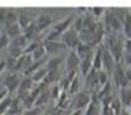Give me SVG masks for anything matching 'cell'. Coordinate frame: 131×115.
I'll return each mask as SVG.
<instances>
[{
	"mask_svg": "<svg viewBox=\"0 0 131 115\" xmlns=\"http://www.w3.org/2000/svg\"><path fill=\"white\" fill-rule=\"evenodd\" d=\"M106 45H107L108 50L111 51L112 56L114 57L115 62L120 63V61L123 60V56H124V46H125V42L123 41L122 38L117 35V33H111V34H108Z\"/></svg>",
	"mask_w": 131,
	"mask_h": 115,
	"instance_id": "1",
	"label": "cell"
},
{
	"mask_svg": "<svg viewBox=\"0 0 131 115\" xmlns=\"http://www.w3.org/2000/svg\"><path fill=\"white\" fill-rule=\"evenodd\" d=\"M73 15H70L68 16L66 19L61 21L60 23H57L55 28H53V30H52L50 34H49V37L46 38V40H50V41H57V39L60 37H62V34L64 32H67L68 29L70 28V24L73 22Z\"/></svg>",
	"mask_w": 131,
	"mask_h": 115,
	"instance_id": "2",
	"label": "cell"
},
{
	"mask_svg": "<svg viewBox=\"0 0 131 115\" xmlns=\"http://www.w3.org/2000/svg\"><path fill=\"white\" fill-rule=\"evenodd\" d=\"M62 42L64 44L66 47L70 49V51H75L77 47L79 45L80 39H79V33L77 32L73 28H69L67 32H64L62 34Z\"/></svg>",
	"mask_w": 131,
	"mask_h": 115,
	"instance_id": "3",
	"label": "cell"
},
{
	"mask_svg": "<svg viewBox=\"0 0 131 115\" xmlns=\"http://www.w3.org/2000/svg\"><path fill=\"white\" fill-rule=\"evenodd\" d=\"M102 49V62H103V70H106L107 74H112L114 72V68L117 65V62L112 56L111 51L108 50L107 45H101Z\"/></svg>",
	"mask_w": 131,
	"mask_h": 115,
	"instance_id": "4",
	"label": "cell"
},
{
	"mask_svg": "<svg viewBox=\"0 0 131 115\" xmlns=\"http://www.w3.org/2000/svg\"><path fill=\"white\" fill-rule=\"evenodd\" d=\"M113 78H114V83L118 87L124 88L129 86V80H127L126 75H125V70L123 69L120 63H117L114 72H113Z\"/></svg>",
	"mask_w": 131,
	"mask_h": 115,
	"instance_id": "5",
	"label": "cell"
},
{
	"mask_svg": "<svg viewBox=\"0 0 131 115\" xmlns=\"http://www.w3.org/2000/svg\"><path fill=\"white\" fill-rule=\"evenodd\" d=\"M91 99H92V97L88 92H78L74 98V110H83L84 108H88L91 103Z\"/></svg>",
	"mask_w": 131,
	"mask_h": 115,
	"instance_id": "6",
	"label": "cell"
},
{
	"mask_svg": "<svg viewBox=\"0 0 131 115\" xmlns=\"http://www.w3.org/2000/svg\"><path fill=\"white\" fill-rule=\"evenodd\" d=\"M3 84H4L6 91L9 92V95H12L16 90H18L21 81H19V78L17 74H10L4 79Z\"/></svg>",
	"mask_w": 131,
	"mask_h": 115,
	"instance_id": "7",
	"label": "cell"
},
{
	"mask_svg": "<svg viewBox=\"0 0 131 115\" xmlns=\"http://www.w3.org/2000/svg\"><path fill=\"white\" fill-rule=\"evenodd\" d=\"M80 57L77 55L75 51H70L67 61H66V73H70V72H77V69L80 65Z\"/></svg>",
	"mask_w": 131,
	"mask_h": 115,
	"instance_id": "8",
	"label": "cell"
},
{
	"mask_svg": "<svg viewBox=\"0 0 131 115\" xmlns=\"http://www.w3.org/2000/svg\"><path fill=\"white\" fill-rule=\"evenodd\" d=\"M92 69H94V55L88 56L86 58L81 60L80 65H79V70L84 78H86L89 75V73Z\"/></svg>",
	"mask_w": 131,
	"mask_h": 115,
	"instance_id": "9",
	"label": "cell"
},
{
	"mask_svg": "<svg viewBox=\"0 0 131 115\" xmlns=\"http://www.w3.org/2000/svg\"><path fill=\"white\" fill-rule=\"evenodd\" d=\"M40 33V30L38 29V26H37V22H32L29 24L27 28H24L23 29V35L27 39H28L29 42L34 41V40H37L35 38L38 37V34Z\"/></svg>",
	"mask_w": 131,
	"mask_h": 115,
	"instance_id": "10",
	"label": "cell"
},
{
	"mask_svg": "<svg viewBox=\"0 0 131 115\" xmlns=\"http://www.w3.org/2000/svg\"><path fill=\"white\" fill-rule=\"evenodd\" d=\"M119 99L122 102L123 108H130L131 107V86H127V87L120 88V96H119Z\"/></svg>",
	"mask_w": 131,
	"mask_h": 115,
	"instance_id": "11",
	"label": "cell"
},
{
	"mask_svg": "<svg viewBox=\"0 0 131 115\" xmlns=\"http://www.w3.org/2000/svg\"><path fill=\"white\" fill-rule=\"evenodd\" d=\"M75 52H77V55L80 57V60H84L88 56H91L95 53L94 50H92V46L88 45V44H83V42H79V45L77 47Z\"/></svg>",
	"mask_w": 131,
	"mask_h": 115,
	"instance_id": "12",
	"label": "cell"
},
{
	"mask_svg": "<svg viewBox=\"0 0 131 115\" xmlns=\"http://www.w3.org/2000/svg\"><path fill=\"white\" fill-rule=\"evenodd\" d=\"M51 24H52V17L50 15H47V14L39 15V17H38V19H37V26H38V29H39L40 32L45 30V29L49 28Z\"/></svg>",
	"mask_w": 131,
	"mask_h": 115,
	"instance_id": "13",
	"label": "cell"
},
{
	"mask_svg": "<svg viewBox=\"0 0 131 115\" xmlns=\"http://www.w3.org/2000/svg\"><path fill=\"white\" fill-rule=\"evenodd\" d=\"M5 34L14 40V39L21 37V35L23 34V29L19 27L18 23H15V24H12V26L5 28Z\"/></svg>",
	"mask_w": 131,
	"mask_h": 115,
	"instance_id": "14",
	"label": "cell"
},
{
	"mask_svg": "<svg viewBox=\"0 0 131 115\" xmlns=\"http://www.w3.org/2000/svg\"><path fill=\"white\" fill-rule=\"evenodd\" d=\"M85 83H86L88 87H89L91 91H94V90L97 87V86H100V84H98L97 70L92 69V70H91V72L89 73V75L85 78Z\"/></svg>",
	"mask_w": 131,
	"mask_h": 115,
	"instance_id": "15",
	"label": "cell"
},
{
	"mask_svg": "<svg viewBox=\"0 0 131 115\" xmlns=\"http://www.w3.org/2000/svg\"><path fill=\"white\" fill-rule=\"evenodd\" d=\"M44 46H45V50H46L47 53H53L56 51L61 50L62 47H66L63 42H60V41H50V40H45L42 42Z\"/></svg>",
	"mask_w": 131,
	"mask_h": 115,
	"instance_id": "16",
	"label": "cell"
},
{
	"mask_svg": "<svg viewBox=\"0 0 131 115\" xmlns=\"http://www.w3.org/2000/svg\"><path fill=\"white\" fill-rule=\"evenodd\" d=\"M49 97H50V92L47 91L46 88H44V90L40 92V95L38 96L34 107H35V108H42V107L49 102Z\"/></svg>",
	"mask_w": 131,
	"mask_h": 115,
	"instance_id": "17",
	"label": "cell"
},
{
	"mask_svg": "<svg viewBox=\"0 0 131 115\" xmlns=\"http://www.w3.org/2000/svg\"><path fill=\"white\" fill-rule=\"evenodd\" d=\"M94 69L95 70H102L103 69V62H102V49L101 46L96 49V52L94 53Z\"/></svg>",
	"mask_w": 131,
	"mask_h": 115,
	"instance_id": "18",
	"label": "cell"
},
{
	"mask_svg": "<svg viewBox=\"0 0 131 115\" xmlns=\"http://www.w3.org/2000/svg\"><path fill=\"white\" fill-rule=\"evenodd\" d=\"M19 27L24 29V28H27L30 24V18H29V15L27 14V11H24V10H19L18 11V22Z\"/></svg>",
	"mask_w": 131,
	"mask_h": 115,
	"instance_id": "19",
	"label": "cell"
},
{
	"mask_svg": "<svg viewBox=\"0 0 131 115\" xmlns=\"http://www.w3.org/2000/svg\"><path fill=\"white\" fill-rule=\"evenodd\" d=\"M18 22V12H16V11H12V10H9L7 11V15H6V17L4 19V23H5V28L6 27H10V26H12L15 23Z\"/></svg>",
	"mask_w": 131,
	"mask_h": 115,
	"instance_id": "20",
	"label": "cell"
},
{
	"mask_svg": "<svg viewBox=\"0 0 131 115\" xmlns=\"http://www.w3.org/2000/svg\"><path fill=\"white\" fill-rule=\"evenodd\" d=\"M62 63V58L61 57H52L46 62V70L47 72H53V70H57L58 67L61 65Z\"/></svg>",
	"mask_w": 131,
	"mask_h": 115,
	"instance_id": "21",
	"label": "cell"
},
{
	"mask_svg": "<svg viewBox=\"0 0 131 115\" xmlns=\"http://www.w3.org/2000/svg\"><path fill=\"white\" fill-rule=\"evenodd\" d=\"M98 114H100V110H98V97L97 98L92 97L91 103H90L89 107L86 108L85 115H98Z\"/></svg>",
	"mask_w": 131,
	"mask_h": 115,
	"instance_id": "22",
	"label": "cell"
},
{
	"mask_svg": "<svg viewBox=\"0 0 131 115\" xmlns=\"http://www.w3.org/2000/svg\"><path fill=\"white\" fill-rule=\"evenodd\" d=\"M21 99L19 98H15L12 99V103H11V106H10L9 110H7V114L9 115H18L21 114Z\"/></svg>",
	"mask_w": 131,
	"mask_h": 115,
	"instance_id": "23",
	"label": "cell"
},
{
	"mask_svg": "<svg viewBox=\"0 0 131 115\" xmlns=\"http://www.w3.org/2000/svg\"><path fill=\"white\" fill-rule=\"evenodd\" d=\"M123 30H124V34L126 35L127 39H131V11L126 12L124 24H123Z\"/></svg>",
	"mask_w": 131,
	"mask_h": 115,
	"instance_id": "24",
	"label": "cell"
},
{
	"mask_svg": "<svg viewBox=\"0 0 131 115\" xmlns=\"http://www.w3.org/2000/svg\"><path fill=\"white\" fill-rule=\"evenodd\" d=\"M12 103V98L11 96H6L4 99L0 101V115H5L9 110L10 106Z\"/></svg>",
	"mask_w": 131,
	"mask_h": 115,
	"instance_id": "25",
	"label": "cell"
},
{
	"mask_svg": "<svg viewBox=\"0 0 131 115\" xmlns=\"http://www.w3.org/2000/svg\"><path fill=\"white\" fill-rule=\"evenodd\" d=\"M46 74H47L46 68H41V69H39V70H37L34 74H32L30 79H32L34 83H42V80L45 79Z\"/></svg>",
	"mask_w": 131,
	"mask_h": 115,
	"instance_id": "26",
	"label": "cell"
},
{
	"mask_svg": "<svg viewBox=\"0 0 131 115\" xmlns=\"http://www.w3.org/2000/svg\"><path fill=\"white\" fill-rule=\"evenodd\" d=\"M44 63H45V58H42V60H40V61H34V63H33L27 70H24V74H26V75H32V74H34L37 70L41 69V64H44Z\"/></svg>",
	"mask_w": 131,
	"mask_h": 115,
	"instance_id": "27",
	"label": "cell"
},
{
	"mask_svg": "<svg viewBox=\"0 0 131 115\" xmlns=\"http://www.w3.org/2000/svg\"><path fill=\"white\" fill-rule=\"evenodd\" d=\"M112 85H111V83L108 81L104 86H102L101 87V90H100V93H98V99H103V98H106V97L111 96L112 95Z\"/></svg>",
	"mask_w": 131,
	"mask_h": 115,
	"instance_id": "28",
	"label": "cell"
},
{
	"mask_svg": "<svg viewBox=\"0 0 131 115\" xmlns=\"http://www.w3.org/2000/svg\"><path fill=\"white\" fill-rule=\"evenodd\" d=\"M57 79H58V72H57V70H53V72H47L45 79L42 80V84H44L45 86H47V85H50V84L55 83Z\"/></svg>",
	"mask_w": 131,
	"mask_h": 115,
	"instance_id": "29",
	"label": "cell"
},
{
	"mask_svg": "<svg viewBox=\"0 0 131 115\" xmlns=\"http://www.w3.org/2000/svg\"><path fill=\"white\" fill-rule=\"evenodd\" d=\"M79 85H80V79H79V75H77L73 79V81L70 83L69 88H68V93L69 95H77L79 92Z\"/></svg>",
	"mask_w": 131,
	"mask_h": 115,
	"instance_id": "30",
	"label": "cell"
},
{
	"mask_svg": "<svg viewBox=\"0 0 131 115\" xmlns=\"http://www.w3.org/2000/svg\"><path fill=\"white\" fill-rule=\"evenodd\" d=\"M45 53H46L45 46H44V44H41L37 50L33 52L32 56H33V58H34V61H40V60H42V58H45Z\"/></svg>",
	"mask_w": 131,
	"mask_h": 115,
	"instance_id": "31",
	"label": "cell"
},
{
	"mask_svg": "<svg viewBox=\"0 0 131 115\" xmlns=\"http://www.w3.org/2000/svg\"><path fill=\"white\" fill-rule=\"evenodd\" d=\"M40 45H41V42L39 41V40H34V41H32L28 46H27V49L24 50V55H32L33 52L37 50Z\"/></svg>",
	"mask_w": 131,
	"mask_h": 115,
	"instance_id": "32",
	"label": "cell"
},
{
	"mask_svg": "<svg viewBox=\"0 0 131 115\" xmlns=\"http://www.w3.org/2000/svg\"><path fill=\"white\" fill-rule=\"evenodd\" d=\"M97 76H98V84H100V86L102 87V86H104L106 84L108 83V74L106 70H100V72H97Z\"/></svg>",
	"mask_w": 131,
	"mask_h": 115,
	"instance_id": "33",
	"label": "cell"
},
{
	"mask_svg": "<svg viewBox=\"0 0 131 115\" xmlns=\"http://www.w3.org/2000/svg\"><path fill=\"white\" fill-rule=\"evenodd\" d=\"M111 107H112V109L114 110V114L120 115V111H122V109H123V104L119 98H114L112 102V104H111Z\"/></svg>",
	"mask_w": 131,
	"mask_h": 115,
	"instance_id": "34",
	"label": "cell"
},
{
	"mask_svg": "<svg viewBox=\"0 0 131 115\" xmlns=\"http://www.w3.org/2000/svg\"><path fill=\"white\" fill-rule=\"evenodd\" d=\"M9 39L10 38L5 34V33H3L1 35H0V50L1 49H4V47H7L9 46Z\"/></svg>",
	"mask_w": 131,
	"mask_h": 115,
	"instance_id": "35",
	"label": "cell"
},
{
	"mask_svg": "<svg viewBox=\"0 0 131 115\" xmlns=\"http://www.w3.org/2000/svg\"><path fill=\"white\" fill-rule=\"evenodd\" d=\"M22 115H41V108H32L22 113Z\"/></svg>",
	"mask_w": 131,
	"mask_h": 115,
	"instance_id": "36",
	"label": "cell"
},
{
	"mask_svg": "<svg viewBox=\"0 0 131 115\" xmlns=\"http://www.w3.org/2000/svg\"><path fill=\"white\" fill-rule=\"evenodd\" d=\"M101 115H115V114H114V110L112 109L111 106H102Z\"/></svg>",
	"mask_w": 131,
	"mask_h": 115,
	"instance_id": "37",
	"label": "cell"
},
{
	"mask_svg": "<svg viewBox=\"0 0 131 115\" xmlns=\"http://www.w3.org/2000/svg\"><path fill=\"white\" fill-rule=\"evenodd\" d=\"M91 12L94 15V17H100V16H102V15L106 12V10L101 9V7H95V9L91 10Z\"/></svg>",
	"mask_w": 131,
	"mask_h": 115,
	"instance_id": "38",
	"label": "cell"
},
{
	"mask_svg": "<svg viewBox=\"0 0 131 115\" xmlns=\"http://www.w3.org/2000/svg\"><path fill=\"white\" fill-rule=\"evenodd\" d=\"M124 52H129V53H131V39H126V40H125Z\"/></svg>",
	"mask_w": 131,
	"mask_h": 115,
	"instance_id": "39",
	"label": "cell"
},
{
	"mask_svg": "<svg viewBox=\"0 0 131 115\" xmlns=\"http://www.w3.org/2000/svg\"><path fill=\"white\" fill-rule=\"evenodd\" d=\"M7 11H9V10L1 9V7H0V22H4L5 17H6V15H7Z\"/></svg>",
	"mask_w": 131,
	"mask_h": 115,
	"instance_id": "40",
	"label": "cell"
},
{
	"mask_svg": "<svg viewBox=\"0 0 131 115\" xmlns=\"http://www.w3.org/2000/svg\"><path fill=\"white\" fill-rule=\"evenodd\" d=\"M125 75H126L127 80H129V83H131V67H129V68L125 70Z\"/></svg>",
	"mask_w": 131,
	"mask_h": 115,
	"instance_id": "41",
	"label": "cell"
},
{
	"mask_svg": "<svg viewBox=\"0 0 131 115\" xmlns=\"http://www.w3.org/2000/svg\"><path fill=\"white\" fill-rule=\"evenodd\" d=\"M120 115H131V113L127 108H123L122 111H120Z\"/></svg>",
	"mask_w": 131,
	"mask_h": 115,
	"instance_id": "42",
	"label": "cell"
},
{
	"mask_svg": "<svg viewBox=\"0 0 131 115\" xmlns=\"http://www.w3.org/2000/svg\"><path fill=\"white\" fill-rule=\"evenodd\" d=\"M5 65H6V62H5L4 60H1V61H0V73H1V72L4 70Z\"/></svg>",
	"mask_w": 131,
	"mask_h": 115,
	"instance_id": "43",
	"label": "cell"
},
{
	"mask_svg": "<svg viewBox=\"0 0 131 115\" xmlns=\"http://www.w3.org/2000/svg\"><path fill=\"white\" fill-rule=\"evenodd\" d=\"M81 114H83V110H74L70 115H81Z\"/></svg>",
	"mask_w": 131,
	"mask_h": 115,
	"instance_id": "44",
	"label": "cell"
},
{
	"mask_svg": "<svg viewBox=\"0 0 131 115\" xmlns=\"http://www.w3.org/2000/svg\"><path fill=\"white\" fill-rule=\"evenodd\" d=\"M129 109H130V113H131V107H130V108H129Z\"/></svg>",
	"mask_w": 131,
	"mask_h": 115,
	"instance_id": "45",
	"label": "cell"
},
{
	"mask_svg": "<svg viewBox=\"0 0 131 115\" xmlns=\"http://www.w3.org/2000/svg\"><path fill=\"white\" fill-rule=\"evenodd\" d=\"M5 115H9V114H7V113H6V114H5Z\"/></svg>",
	"mask_w": 131,
	"mask_h": 115,
	"instance_id": "46",
	"label": "cell"
},
{
	"mask_svg": "<svg viewBox=\"0 0 131 115\" xmlns=\"http://www.w3.org/2000/svg\"><path fill=\"white\" fill-rule=\"evenodd\" d=\"M41 115H45V114H41Z\"/></svg>",
	"mask_w": 131,
	"mask_h": 115,
	"instance_id": "47",
	"label": "cell"
}]
</instances>
